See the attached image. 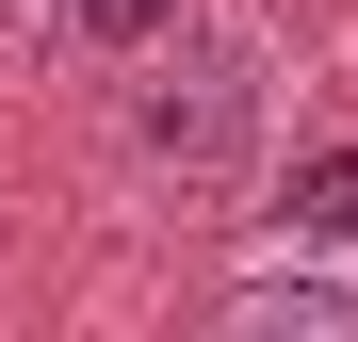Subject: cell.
I'll list each match as a JSON object with an SVG mask.
<instances>
[{
  "label": "cell",
  "instance_id": "6da1fadb",
  "mask_svg": "<svg viewBox=\"0 0 358 342\" xmlns=\"http://www.w3.org/2000/svg\"><path fill=\"white\" fill-rule=\"evenodd\" d=\"M261 131V49L228 33V17H163L147 33V82H131V163H163V180H228Z\"/></svg>",
  "mask_w": 358,
  "mask_h": 342
},
{
  "label": "cell",
  "instance_id": "7a4b0ae2",
  "mask_svg": "<svg viewBox=\"0 0 358 342\" xmlns=\"http://www.w3.org/2000/svg\"><path fill=\"white\" fill-rule=\"evenodd\" d=\"M228 326H310V342H358V277H326V261L245 277V294H228Z\"/></svg>",
  "mask_w": 358,
  "mask_h": 342
},
{
  "label": "cell",
  "instance_id": "3957f363",
  "mask_svg": "<svg viewBox=\"0 0 358 342\" xmlns=\"http://www.w3.org/2000/svg\"><path fill=\"white\" fill-rule=\"evenodd\" d=\"M277 228H293V245H358V147H310V163H293V180H277Z\"/></svg>",
  "mask_w": 358,
  "mask_h": 342
},
{
  "label": "cell",
  "instance_id": "277c9868",
  "mask_svg": "<svg viewBox=\"0 0 358 342\" xmlns=\"http://www.w3.org/2000/svg\"><path fill=\"white\" fill-rule=\"evenodd\" d=\"M179 17V0H49V33H82V49H147Z\"/></svg>",
  "mask_w": 358,
  "mask_h": 342
},
{
  "label": "cell",
  "instance_id": "5b68a950",
  "mask_svg": "<svg viewBox=\"0 0 358 342\" xmlns=\"http://www.w3.org/2000/svg\"><path fill=\"white\" fill-rule=\"evenodd\" d=\"M17 17H49V0H17Z\"/></svg>",
  "mask_w": 358,
  "mask_h": 342
}]
</instances>
